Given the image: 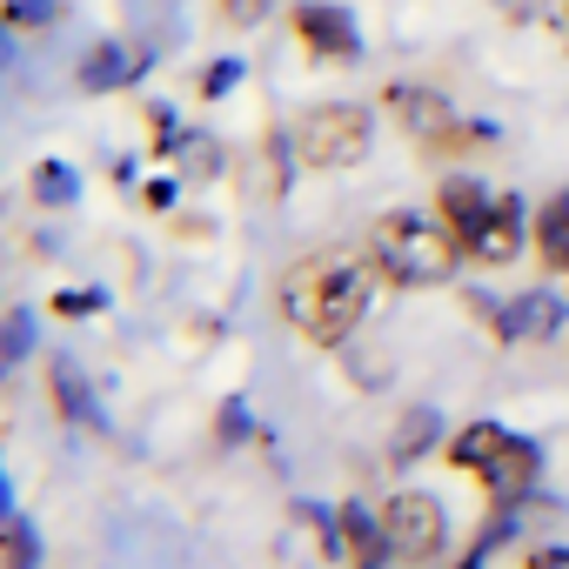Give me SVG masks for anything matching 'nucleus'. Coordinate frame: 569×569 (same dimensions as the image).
I'll return each mask as SVG.
<instances>
[{"label": "nucleus", "mask_w": 569, "mask_h": 569, "mask_svg": "<svg viewBox=\"0 0 569 569\" xmlns=\"http://www.w3.org/2000/svg\"><path fill=\"white\" fill-rule=\"evenodd\" d=\"M462 309L476 329H489L496 349H542L569 329V289H522V296H482V289H462Z\"/></svg>", "instance_id": "39448f33"}, {"label": "nucleus", "mask_w": 569, "mask_h": 569, "mask_svg": "<svg viewBox=\"0 0 569 569\" xmlns=\"http://www.w3.org/2000/svg\"><path fill=\"white\" fill-rule=\"evenodd\" d=\"M529 21H536V34H542L556 54H569V0H536Z\"/></svg>", "instance_id": "a211bd4d"}, {"label": "nucleus", "mask_w": 569, "mask_h": 569, "mask_svg": "<svg viewBox=\"0 0 569 569\" xmlns=\"http://www.w3.org/2000/svg\"><path fill=\"white\" fill-rule=\"evenodd\" d=\"M362 248H369V261H376V274H382L389 296L449 289L456 268H469L462 248L449 241V228H442L429 208H382V214L362 228Z\"/></svg>", "instance_id": "7ed1b4c3"}, {"label": "nucleus", "mask_w": 569, "mask_h": 569, "mask_svg": "<svg viewBox=\"0 0 569 569\" xmlns=\"http://www.w3.org/2000/svg\"><path fill=\"white\" fill-rule=\"evenodd\" d=\"M296 168L309 174H349L376 154V108L369 101H309L289 121Z\"/></svg>", "instance_id": "20e7f679"}, {"label": "nucleus", "mask_w": 569, "mask_h": 569, "mask_svg": "<svg viewBox=\"0 0 569 569\" xmlns=\"http://www.w3.org/2000/svg\"><path fill=\"white\" fill-rule=\"evenodd\" d=\"M376 522H382V549H389L396 569H442L449 562V509H442V496L389 489Z\"/></svg>", "instance_id": "423d86ee"}, {"label": "nucleus", "mask_w": 569, "mask_h": 569, "mask_svg": "<svg viewBox=\"0 0 569 569\" xmlns=\"http://www.w3.org/2000/svg\"><path fill=\"white\" fill-rule=\"evenodd\" d=\"M141 201H148V208H174V181H148Z\"/></svg>", "instance_id": "393cba45"}, {"label": "nucleus", "mask_w": 569, "mask_h": 569, "mask_svg": "<svg viewBox=\"0 0 569 569\" xmlns=\"http://www.w3.org/2000/svg\"><path fill=\"white\" fill-rule=\"evenodd\" d=\"M529 261L542 268V281L569 289V188H556V194L529 214Z\"/></svg>", "instance_id": "9b49d317"}, {"label": "nucleus", "mask_w": 569, "mask_h": 569, "mask_svg": "<svg viewBox=\"0 0 569 569\" xmlns=\"http://www.w3.org/2000/svg\"><path fill=\"white\" fill-rule=\"evenodd\" d=\"M81 88L88 94H108V88H128V48L121 41H101L88 61H81Z\"/></svg>", "instance_id": "2eb2a0df"}, {"label": "nucleus", "mask_w": 569, "mask_h": 569, "mask_svg": "<svg viewBox=\"0 0 569 569\" xmlns=\"http://www.w3.org/2000/svg\"><path fill=\"white\" fill-rule=\"evenodd\" d=\"M349 569H389V562H349Z\"/></svg>", "instance_id": "a878e982"}, {"label": "nucleus", "mask_w": 569, "mask_h": 569, "mask_svg": "<svg viewBox=\"0 0 569 569\" xmlns=\"http://www.w3.org/2000/svg\"><path fill=\"white\" fill-rule=\"evenodd\" d=\"M48 396H54V416H61V422H94V389L81 382V369H74L68 356L48 362Z\"/></svg>", "instance_id": "ddd939ff"}, {"label": "nucleus", "mask_w": 569, "mask_h": 569, "mask_svg": "<svg viewBox=\"0 0 569 569\" xmlns=\"http://www.w3.org/2000/svg\"><path fill=\"white\" fill-rule=\"evenodd\" d=\"M241 429H248V409L241 402H221V442H241Z\"/></svg>", "instance_id": "b1692460"}, {"label": "nucleus", "mask_w": 569, "mask_h": 569, "mask_svg": "<svg viewBox=\"0 0 569 569\" xmlns=\"http://www.w3.org/2000/svg\"><path fill=\"white\" fill-rule=\"evenodd\" d=\"M429 214L449 228V241H456V248H462V261H469V248H476L482 221L496 214V188H489L482 174H442V181H436V194H429Z\"/></svg>", "instance_id": "1a4fd4ad"}, {"label": "nucleus", "mask_w": 569, "mask_h": 569, "mask_svg": "<svg viewBox=\"0 0 569 569\" xmlns=\"http://www.w3.org/2000/svg\"><path fill=\"white\" fill-rule=\"evenodd\" d=\"M442 469L469 476V482L482 489V509H529L536 489H542L549 456H542L536 436H522V429H509V422H496V416H476V422L449 429Z\"/></svg>", "instance_id": "f03ea898"}, {"label": "nucleus", "mask_w": 569, "mask_h": 569, "mask_svg": "<svg viewBox=\"0 0 569 569\" xmlns=\"http://www.w3.org/2000/svg\"><path fill=\"white\" fill-rule=\"evenodd\" d=\"M0 569H41V536L21 509L0 516Z\"/></svg>", "instance_id": "4468645a"}, {"label": "nucleus", "mask_w": 569, "mask_h": 569, "mask_svg": "<svg viewBox=\"0 0 569 569\" xmlns=\"http://www.w3.org/2000/svg\"><path fill=\"white\" fill-rule=\"evenodd\" d=\"M214 8H221V21H228V28H241V34H248V28H261V21L274 14V0H214Z\"/></svg>", "instance_id": "6ab92c4d"}, {"label": "nucleus", "mask_w": 569, "mask_h": 569, "mask_svg": "<svg viewBox=\"0 0 569 569\" xmlns=\"http://www.w3.org/2000/svg\"><path fill=\"white\" fill-rule=\"evenodd\" d=\"M234 81H241V61H208L194 94H201V101H221V94H234Z\"/></svg>", "instance_id": "aec40b11"}, {"label": "nucleus", "mask_w": 569, "mask_h": 569, "mask_svg": "<svg viewBox=\"0 0 569 569\" xmlns=\"http://www.w3.org/2000/svg\"><path fill=\"white\" fill-rule=\"evenodd\" d=\"M54 316H68V322L101 316V289H61V296H54Z\"/></svg>", "instance_id": "4be33fe9"}, {"label": "nucleus", "mask_w": 569, "mask_h": 569, "mask_svg": "<svg viewBox=\"0 0 569 569\" xmlns=\"http://www.w3.org/2000/svg\"><path fill=\"white\" fill-rule=\"evenodd\" d=\"M442 442H449V429H442V409L416 402V409H402V422L389 429V462H396V469H416V462H429Z\"/></svg>", "instance_id": "f8f14e48"}, {"label": "nucleus", "mask_w": 569, "mask_h": 569, "mask_svg": "<svg viewBox=\"0 0 569 569\" xmlns=\"http://www.w3.org/2000/svg\"><path fill=\"white\" fill-rule=\"evenodd\" d=\"M376 108H382V114L396 121V134H402V141H416L422 154H429L456 121H462V114H456V101H449V88H436V81H389Z\"/></svg>", "instance_id": "6e6552de"}, {"label": "nucleus", "mask_w": 569, "mask_h": 569, "mask_svg": "<svg viewBox=\"0 0 569 569\" xmlns=\"http://www.w3.org/2000/svg\"><path fill=\"white\" fill-rule=\"evenodd\" d=\"M489 148H502V128H496V121H456L429 154H436V161H456V154H489Z\"/></svg>", "instance_id": "dca6fc26"}, {"label": "nucleus", "mask_w": 569, "mask_h": 569, "mask_svg": "<svg viewBox=\"0 0 569 569\" xmlns=\"http://www.w3.org/2000/svg\"><path fill=\"white\" fill-rule=\"evenodd\" d=\"M522 569H569V542H536V549H522Z\"/></svg>", "instance_id": "5701e85b"}, {"label": "nucleus", "mask_w": 569, "mask_h": 569, "mask_svg": "<svg viewBox=\"0 0 569 569\" xmlns=\"http://www.w3.org/2000/svg\"><path fill=\"white\" fill-rule=\"evenodd\" d=\"M289 34H296V48H302L309 61H322V68L362 61V21L342 8V0H296V8H289Z\"/></svg>", "instance_id": "0eeeda50"}, {"label": "nucleus", "mask_w": 569, "mask_h": 569, "mask_svg": "<svg viewBox=\"0 0 569 569\" xmlns=\"http://www.w3.org/2000/svg\"><path fill=\"white\" fill-rule=\"evenodd\" d=\"M28 349H34V316H28V309L0 316V382H8V376L28 362Z\"/></svg>", "instance_id": "f3484780"}, {"label": "nucleus", "mask_w": 569, "mask_h": 569, "mask_svg": "<svg viewBox=\"0 0 569 569\" xmlns=\"http://www.w3.org/2000/svg\"><path fill=\"white\" fill-rule=\"evenodd\" d=\"M376 296H389V289H382L369 248H316L274 274V316L309 349H342L369 322Z\"/></svg>", "instance_id": "f257e3e1"}, {"label": "nucleus", "mask_w": 569, "mask_h": 569, "mask_svg": "<svg viewBox=\"0 0 569 569\" xmlns=\"http://www.w3.org/2000/svg\"><path fill=\"white\" fill-rule=\"evenodd\" d=\"M529 214H536V208H522L516 188H496V214L482 221V234H476V248H469V268L502 274V268L529 261Z\"/></svg>", "instance_id": "9d476101"}, {"label": "nucleus", "mask_w": 569, "mask_h": 569, "mask_svg": "<svg viewBox=\"0 0 569 569\" xmlns=\"http://www.w3.org/2000/svg\"><path fill=\"white\" fill-rule=\"evenodd\" d=\"M34 194H41V201H74V174H68L61 161H41V168H34Z\"/></svg>", "instance_id": "412c9836"}]
</instances>
